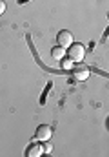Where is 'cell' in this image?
Masks as SVG:
<instances>
[{"instance_id":"cell-1","label":"cell","mask_w":109,"mask_h":157,"mask_svg":"<svg viewBox=\"0 0 109 157\" xmlns=\"http://www.w3.org/2000/svg\"><path fill=\"white\" fill-rule=\"evenodd\" d=\"M84 55H85V48L82 44H78V42L76 44L73 42L71 46L67 48V57H69V60H73V62H82Z\"/></svg>"},{"instance_id":"cell-2","label":"cell","mask_w":109,"mask_h":157,"mask_svg":"<svg viewBox=\"0 0 109 157\" xmlns=\"http://www.w3.org/2000/svg\"><path fill=\"white\" fill-rule=\"evenodd\" d=\"M73 75H74L76 80H87L89 75H91V70H89L87 64H84V62H76V66L73 68Z\"/></svg>"},{"instance_id":"cell-3","label":"cell","mask_w":109,"mask_h":157,"mask_svg":"<svg viewBox=\"0 0 109 157\" xmlns=\"http://www.w3.org/2000/svg\"><path fill=\"white\" fill-rule=\"evenodd\" d=\"M56 42H58V46H62V48H69L73 44V35L71 31H66V29H62L58 35H56Z\"/></svg>"},{"instance_id":"cell-4","label":"cell","mask_w":109,"mask_h":157,"mask_svg":"<svg viewBox=\"0 0 109 157\" xmlns=\"http://www.w3.org/2000/svg\"><path fill=\"white\" fill-rule=\"evenodd\" d=\"M51 133H53V130H51L47 124H40V126L36 128V139H38V141H49Z\"/></svg>"},{"instance_id":"cell-5","label":"cell","mask_w":109,"mask_h":157,"mask_svg":"<svg viewBox=\"0 0 109 157\" xmlns=\"http://www.w3.org/2000/svg\"><path fill=\"white\" fill-rule=\"evenodd\" d=\"M44 154V148H42V144H38L36 141H33L29 146H27V150H26V155L27 157H40Z\"/></svg>"},{"instance_id":"cell-6","label":"cell","mask_w":109,"mask_h":157,"mask_svg":"<svg viewBox=\"0 0 109 157\" xmlns=\"http://www.w3.org/2000/svg\"><path fill=\"white\" fill-rule=\"evenodd\" d=\"M64 55H66V48H62V46H55V48L51 49V57L56 59V60H62Z\"/></svg>"},{"instance_id":"cell-7","label":"cell","mask_w":109,"mask_h":157,"mask_svg":"<svg viewBox=\"0 0 109 157\" xmlns=\"http://www.w3.org/2000/svg\"><path fill=\"white\" fill-rule=\"evenodd\" d=\"M42 148H44V154H49V152L53 150V144H51L49 141H44V144H42Z\"/></svg>"},{"instance_id":"cell-8","label":"cell","mask_w":109,"mask_h":157,"mask_svg":"<svg viewBox=\"0 0 109 157\" xmlns=\"http://www.w3.org/2000/svg\"><path fill=\"white\" fill-rule=\"evenodd\" d=\"M62 66H64L66 70H69V68H73V60H69V59H67V60H64V62H62Z\"/></svg>"},{"instance_id":"cell-9","label":"cell","mask_w":109,"mask_h":157,"mask_svg":"<svg viewBox=\"0 0 109 157\" xmlns=\"http://www.w3.org/2000/svg\"><path fill=\"white\" fill-rule=\"evenodd\" d=\"M4 11H5V2L0 0V15H4Z\"/></svg>"}]
</instances>
